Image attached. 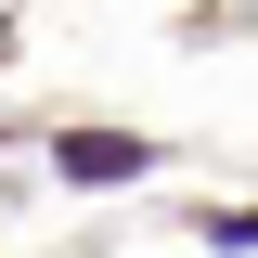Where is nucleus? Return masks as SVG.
Returning <instances> with one entry per match:
<instances>
[{
    "mask_svg": "<svg viewBox=\"0 0 258 258\" xmlns=\"http://www.w3.org/2000/svg\"><path fill=\"white\" fill-rule=\"evenodd\" d=\"M52 168H64V181H142V168H155V142H129V129H64Z\"/></svg>",
    "mask_w": 258,
    "mask_h": 258,
    "instance_id": "nucleus-1",
    "label": "nucleus"
}]
</instances>
